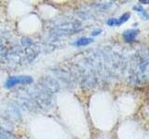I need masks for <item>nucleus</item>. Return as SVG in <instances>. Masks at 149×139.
<instances>
[{"instance_id":"1","label":"nucleus","mask_w":149,"mask_h":139,"mask_svg":"<svg viewBox=\"0 0 149 139\" xmlns=\"http://www.w3.org/2000/svg\"><path fill=\"white\" fill-rule=\"evenodd\" d=\"M33 82V79L31 76H26V75H21V76H12L9 77L6 81L5 83V87L7 89L12 88L17 85H30Z\"/></svg>"},{"instance_id":"2","label":"nucleus","mask_w":149,"mask_h":139,"mask_svg":"<svg viewBox=\"0 0 149 139\" xmlns=\"http://www.w3.org/2000/svg\"><path fill=\"white\" fill-rule=\"evenodd\" d=\"M139 34V31L137 29H129L123 32V38L127 42H132Z\"/></svg>"},{"instance_id":"3","label":"nucleus","mask_w":149,"mask_h":139,"mask_svg":"<svg viewBox=\"0 0 149 139\" xmlns=\"http://www.w3.org/2000/svg\"><path fill=\"white\" fill-rule=\"evenodd\" d=\"M92 42H93V39L90 38V37H81V38H79L78 40L76 41L74 45H77V46H84V45H87L88 44L92 43Z\"/></svg>"},{"instance_id":"4","label":"nucleus","mask_w":149,"mask_h":139,"mask_svg":"<svg viewBox=\"0 0 149 139\" xmlns=\"http://www.w3.org/2000/svg\"><path fill=\"white\" fill-rule=\"evenodd\" d=\"M133 9H134L135 11H137V12L140 14V15H141L142 19H143V20H147L148 14H147V12L142 8V6H140V5H137V6L133 7Z\"/></svg>"},{"instance_id":"5","label":"nucleus","mask_w":149,"mask_h":139,"mask_svg":"<svg viewBox=\"0 0 149 139\" xmlns=\"http://www.w3.org/2000/svg\"><path fill=\"white\" fill-rule=\"evenodd\" d=\"M130 17V14L128 13H124L122 16H120L118 19H116V26H119L121 24H123L124 22L127 21Z\"/></svg>"},{"instance_id":"6","label":"nucleus","mask_w":149,"mask_h":139,"mask_svg":"<svg viewBox=\"0 0 149 139\" xmlns=\"http://www.w3.org/2000/svg\"><path fill=\"white\" fill-rule=\"evenodd\" d=\"M0 139H13V136L7 130L0 127Z\"/></svg>"},{"instance_id":"7","label":"nucleus","mask_w":149,"mask_h":139,"mask_svg":"<svg viewBox=\"0 0 149 139\" xmlns=\"http://www.w3.org/2000/svg\"><path fill=\"white\" fill-rule=\"evenodd\" d=\"M107 24L109 26H115L116 25V18H110L107 20Z\"/></svg>"},{"instance_id":"8","label":"nucleus","mask_w":149,"mask_h":139,"mask_svg":"<svg viewBox=\"0 0 149 139\" xmlns=\"http://www.w3.org/2000/svg\"><path fill=\"white\" fill-rule=\"evenodd\" d=\"M102 32V30H96V31H93L91 32V35L92 36H96V35H99Z\"/></svg>"},{"instance_id":"9","label":"nucleus","mask_w":149,"mask_h":139,"mask_svg":"<svg viewBox=\"0 0 149 139\" xmlns=\"http://www.w3.org/2000/svg\"><path fill=\"white\" fill-rule=\"evenodd\" d=\"M140 3L141 4H146V3H149V1L147 0V1H140Z\"/></svg>"}]
</instances>
